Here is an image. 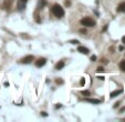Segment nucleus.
Returning <instances> with one entry per match:
<instances>
[{
	"label": "nucleus",
	"mask_w": 125,
	"mask_h": 122,
	"mask_svg": "<svg viewBox=\"0 0 125 122\" xmlns=\"http://www.w3.org/2000/svg\"><path fill=\"white\" fill-rule=\"evenodd\" d=\"M52 12H53V15H54L57 18H62V17L64 16V10H63V8H62L60 5H58V3L53 5V7H52Z\"/></svg>",
	"instance_id": "1"
},
{
	"label": "nucleus",
	"mask_w": 125,
	"mask_h": 122,
	"mask_svg": "<svg viewBox=\"0 0 125 122\" xmlns=\"http://www.w3.org/2000/svg\"><path fill=\"white\" fill-rule=\"evenodd\" d=\"M81 24H83L84 27H94L95 26V21L89 17H85L81 20Z\"/></svg>",
	"instance_id": "2"
},
{
	"label": "nucleus",
	"mask_w": 125,
	"mask_h": 122,
	"mask_svg": "<svg viewBox=\"0 0 125 122\" xmlns=\"http://www.w3.org/2000/svg\"><path fill=\"white\" fill-rule=\"evenodd\" d=\"M34 59V57L33 55H27V57H24V58H22L21 59V63H30L32 60Z\"/></svg>",
	"instance_id": "3"
},
{
	"label": "nucleus",
	"mask_w": 125,
	"mask_h": 122,
	"mask_svg": "<svg viewBox=\"0 0 125 122\" xmlns=\"http://www.w3.org/2000/svg\"><path fill=\"white\" fill-rule=\"evenodd\" d=\"M47 63V59H44V58H40L39 60H37V62H35V66L37 67H43L44 64Z\"/></svg>",
	"instance_id": "4"
},
{
	"label": "nucleus",
	"mask_w": 125,
	"mask_h": 122,
	"mask_svg": "<svg viewBox=\"0 0 125 122\" xmlns=\"http://www.w3.org/2000/svg\"><path fill=\"white\" fill-rule=\"evenodd\" d=\"M78 51H79L80 53H83V55H87L90 50L87 49V48H85V47L80 46V47H78Z\"/></svg>",
	"instance_id": "5"
},
{
	"label": "nucleus",
	"mask_w": 125,
	"mask_h": 122,
	"mask_svg": "<svg viewBox=\"0 0 125 122\" xmlns=\"http://www.w3.org/2000/svg\"><path fill=\"white\" fill-rule=\"evenodd\" d=\"M64 66H65V63H64L63 60H60L59 62H57V64H55V69L57 70H61L64 68Z\"/></svg>",
	"instance_id": "6"
},
{
	"label": "nucleus",
	"mask_w": 125,
	"mask_h": 122,
	"mask_svg": "<svg viewBox=\"0 0 125 122\" xmlns=\"http://www.w3.org/2000/svg\"><path fill=\"white\" fill-rule=\"evenodd\" d=\"M84 101L90 102V103H93V104H99L100 102H101L99 99H92V98H86V99H85Z\"/></svg>",
	"instance_id": "7"
},
{
	"label": "nucleus",
	"mask_w": 125,
	"mask_h": 122,
	"mask_svg": "<svg viewBox=\"0 0 125 122\" xmlns=\"http://www.w3.org/2000/svg\"><path fill=\"white\" fill-rule=\"evenodd\" d=\"M27 1H28V0H20V2L18 3V9H19V10H23Z\"/></svg>",
	"instance_id": "8"
},
{
	"label": "nucleus",
	"mask_w": 125,
	"mask_h": 122,
	"mask_svg": "<svg viewBox=\"0 0 125 122\" xmlns=\"http://www.w3.org/2000/svg\"><path fill=\"white\" fill-rule=\"evenodd\" d=\"M117 11L119 12H125V1L119 5V7H117Z\"/></svg>",
	"instance_id": "9"
},
{
	"label": "nucleus",
	"mask_w": 125,
	"mask_h": 122,
	"mask_svg": "<svg viewBox=\"0 0 125 122\" xmlns=\"http://www.w3.org/2000/svg\"><path fill=\"white\" fill-rule=\"evenodd\" d=\"M122 93V90H115L113 91V92H111V98H115L116 96H119V94H121Z\"/></svg>",
	"instance_id": "10"
},
{
	"label": "nucleus",
	"mask_w": 125,
	"mask_h": 122,
	"mask_svg": "<svg viewBox=\"0 0 125 122\" xmlns=\"http://www.w3.org/2000/svg\"><path fill=\"white\" fill-rule=\"evenodd\" d=\"M119 69H121L122 71H124V72H125V60L121 61V63H119Z\"/></svg>",
	"instance_id": "11"
},
{
	"label": "nucleus",
	"mask_w": 125,
	"mask_h": 122,
	"mask_svg": "<svg viewBox=\"0 0 125 122\" xmlns=\"http://www.w3.org/2000/svg\"><path fill=\"white\" fill-rule=\"evenodd\" d=\"M47 5V0H40V3H39V7H40L41 9L43 8L44 6Z\"/></svg>",
	"instance_id": "12"
},
{
	"label": "nucleus",
	"mask_w": 125,
	"mask_h": 122,
	"mask_svg": "<svg viewBox=\"0 0 125 122\" xmlns=\"http://www.w3.org/2000/svg\"><path fill=\"white\" fill-rule=\"evenodd\" d=\"M82 94H83V96H85V97H89V96H91V92L90 91H87V90H84V91H82Z\"/></svg>",
	"instance_id": "13"
},
{
	"label": "nucleus",
	"mask_w": 125,
	"mask_h": 122,
	"mask_svg": "<svg viewBox=\"0 0 125 122\" xmlns=\"http://www.w3.org/2000/svg\"><path fill=\"white\" fill-rule=\"evenodd\" d=\"M103 71H104V68H103V67H99L97 69H96V72H97V73H99V72H103Z\"/></svg>",
	"instance_id": "14"
},
{
	"label": "nucleus",
	"mask_w": 125,
	"mask_h": 122,
	"mask_svg": "<svg viewBox=\"0 0 125 122\" xmlns=\"http://www.w3.org/2000/svg\"><path fill=\"white\" fill-rule=\"evenodd\" d=\"M55 82H57L58 84H62V83H63V80H61V79H57Z\"/></svg>",
	"instance_id": "15"
},
{
	"label": "nucleus",
	"mask_w": 125,
	"mask_h": 122,
	"mask_svg": "<svg viewBox=\"0 0 125 122\" xmlns=\"http://www.w3.org/2000/svg\"><path fill=\"white\" fill-rule=\"evenodd\" d=\"M70 42H71V43H73V44H78V43H79V41L75 40V39H74V40H71Z\"/></svg>",
	"instance_id": "16"
},
{
	"label": "nucleus",
	"mask_w": 125,
	"mask_h": 122,
	"mask_svg": "<svg viewBox=\"0 0 125 122\" xmlns=\"http://www.w3.org/2000/svg\"><path fill=\"white\" fill-rule=\"evenodd\" d=\"M41 116H48V113L47 112H44V111H42V112H41Z\"/></svg>",
	"instance_id": "17"
},
{
	"label": "nucleus",
	"mask_w": 125,
	"mask_h": 122,
	"mask_svg": "<svg viewBox=\"0 0 125 122\" xmlns=\"http://www.w3.org/2000/svg\"><path fill=\"white\" fill-rule=\"evenodd\" d=\"M84 83H85V79L82 78L81 79V85H84Z\"/></svg>",
	"instance_id": "18"
},
{
	"label": "nucleus",
	"mask_w": 125,
	"mask_h": 122,
	"mask_svg": "<svg viewBox=\"0 0 125 122\" xmlns=\"http://www.w3.org/2000/svg\"><path fill=\"white\" fill-rule=\"evenodd\" d=\"M91 60H92V61H96V57H95V55H92V57H91Z\"/></svg>",
	"instance_id": "19"
},
{
	"label": "nucleus",
	"mask_w": 125,
	"mask_h": 122,
	"mask_svg": "<svg viewBox=\"0 0 125 122\" xmlns=\"http://www.w3.org/2000/svg\"><path fill=\"white\" fill-rule=\"evenodd\" d=\"M34 18H35V20L38 21V22H40V18L38 17V15H35V17H34Z\"/></svg>",
	"instance_id": "20"
},
{
	"label": "nucleus",
	"mask_w": 125,
	"mask_h": 122,
	"mask_svg": "<svg viewBox=\"0 0 125 122\" xmlns=\"http://www.w3.org/2000/svg\"><path fill=\"white\" fill-rule=\"evenodd\" d=\"M80 32H81V33H86V30H85V29H82V30H80Z\"/></svg>",
	"instance_id": "21"
},
{
	"label": "nucleus",
	"mask_w": 125,
	"mask_h": 122,
	"mask_svg": "<svg viewBox=\"0 0 125 122\" xmlns=\"http://www.w3.org/2000/svg\"><path fill=\"white\" fill-rule=\"evenodd\" d=\"M119 51H123V50H124V47H123V46H121V47H119Z\"/></svg>",
	"instance_id": "22"
},
{
	"label": "nucleus",
	"mask_w": 125,
	"mask_h": 122,
	"mask_svg": "<svg viewBox=\"0 0 125 122\" xmlns=\"http://www.w3.org/2000/svg\"><path fill=\"white\" fill-rule=\"evenodd\" d=\"M65 5L69 7V6H70V1H68V0H67V1H65Z\"/></svg>",
	"instance_id": "23"
},
{
	"label": "nucleus",
	"mask_w": 125,
	"mask_h": 122,
	"mask_svg": "<svg viewBox=\"0 0 125 122\" xmlns=\"http://www.w3.org/2000/svg\"><path fill=\"white\" fill-rule=\"evenodd\" d=\"M61 107H62V105L60 104V103H59V104H57V109H60V108H61Z\"/></svg>",
	"instance_id": "24"
},
{
	"label": "nucleus",
	"mask_w": 125,
	"mask_h": 122,
	"mask_svg": "<svg viewBox=\"0 0 125 122\" xmlns=\"http://www.w3.org/2000/svg\"><path fill=\"white\" fill-rule=\"evenodd\" d=\"M122 42L125 44V36H124V37H123V38H122Z\"/></svg>",
	"instance_id": "25"
},
{
	"label": "nucleus",
	"mask_w": 125,
	"mask_h": 122,
	"mask_svg": "<svg viewBox=\"0 0 125 122\" xmlns=\"http://www.w3.org/2000/svg\"><path fill=\"white\" fill-rule=\"evenodd\" d=\"M110 50H111V52H114V48H113V47H111Z\"/></svg>",
	"instance_id": "26"
},
{
	"label": "nucleus",
	"mask_w": 125,
	"mask_h": 122,
	"mask_svg": "<svg viewBox=\"0 0 125 122\" xmlns=\"http://www.w3.org/2000/svg\"><path fill=\"white\" fill-rule=\"evenodd\" d=\"M119 102H117V103H115V105H114V108H117V107H119Z\"/></svg>",
	"instance_id": "27"
}]
</instances>
